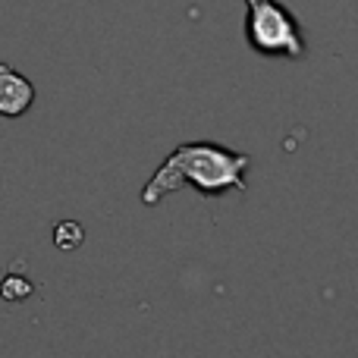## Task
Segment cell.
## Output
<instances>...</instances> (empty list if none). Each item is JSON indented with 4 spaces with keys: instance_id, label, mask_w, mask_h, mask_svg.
Here are the masks:
<instances>
[{
    "instance_id": "cell-1",
    "label": "cell",
    "mask_w": 358,
    "mask_h": 358,
    "mask_svg": "<svg viewBox=\"0 0 358 358\" xmlns=\"http://www.w3.org/2000/svg\"><path fill=\"white\" fill-rule=\"evenodd\" d=\"M248 167H252V157L242 151H229L214 142H185L155 170V176L142 189V201L151 208L182 185H192L210 198L227 195V192H245Z\"/></svg>"
},
{
    "instance_id": "cell-3",
    "label": "cell",
    "mask_w": 358,
    "mask_h": 358,
    "mask_svg": "<svg viewBox=\"0 0 358 358\" xmlns=\"http://www.w3.org/2000/svg\"><path fill=\"white\" fill-rule=\"evenodd\" d=\"M31 104H35V85L10 63H0V117L16 120L29 113Z\"/></svg>"
},
{
    "instance_id": "cell-2",
    "label": "cell",
    "mask_w": 358,
    "mask_h": 358,
    "mask_svg": "<svg viewBox=\"0 0 358 358\" xmlns=\"http://www.w3.org/2000/svg\"><path fill=\"white\" fill-rule=\"evenodd\" d=\"M245 38L248 48L261 57L277 60H302L308 44L296 16L277 0H245Z\"/></svg>"
},
{
    "instance_id": "cell-4",
    "label": "cell",
    "mask_w": 358,
    "mask_h": 358,
    "mask_svg": "<svg viewBox=\"0 0 358 358\" xmlns=\"http://www.w3.org/2000/svg\"><path fill=\"white\" fill-rule=\"evenodd\" d=\"M82 242H85V229H82V223L60 220L54 227V245L60 248V252H76Z\"/></svg>"
},
{
    "instance_id": "cell-5",
    "label": "cell",
    "mask_w": 358,
    "mask_h": 358,
    "mask_svg": "<svg viewBox=\"0 0 358 358\" xmlns=\"http://www.w3.org/2000/svg\"><path fill=\"white\" fill-rule=\"evenodd\" d=\"M31 292H35V286H31L22 273H6V277H0V296H3L6 302H25Z\"/></svg>"
}]
</instances>
